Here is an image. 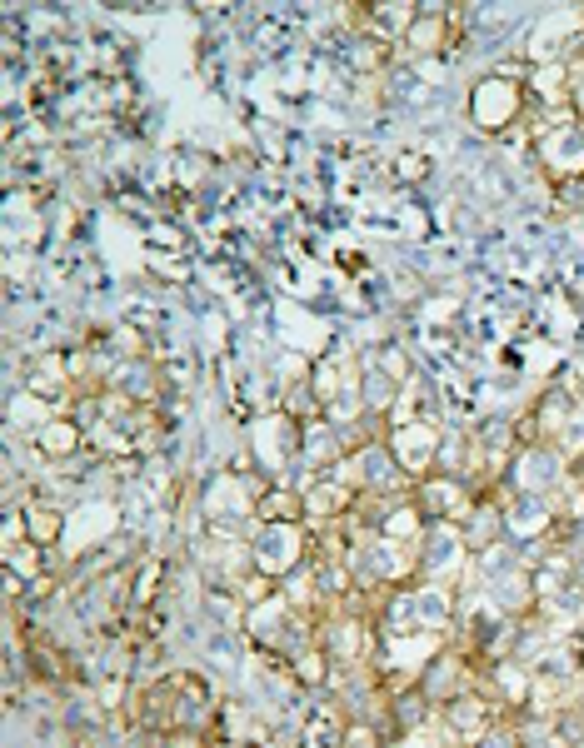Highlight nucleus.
Masks as SVG:
<instances>
[{"label":"nucleus","instance_id":"nucleus-1","mask_svg":"<svg viewBox=\"0 0 584 748\" xmlns=\"http://www.w3.org/2000/svg\"><path fill=\"white\" fill-rule=\"evenodd\" d=\"M520 100H525V90H520V75H515V70L485 75V80L475 85V95H470V105H485V110H480V125H485V130L510 125V120L520 115Z\"/></svg>","mask_w":584,"mask_h":748}]
</instances>
